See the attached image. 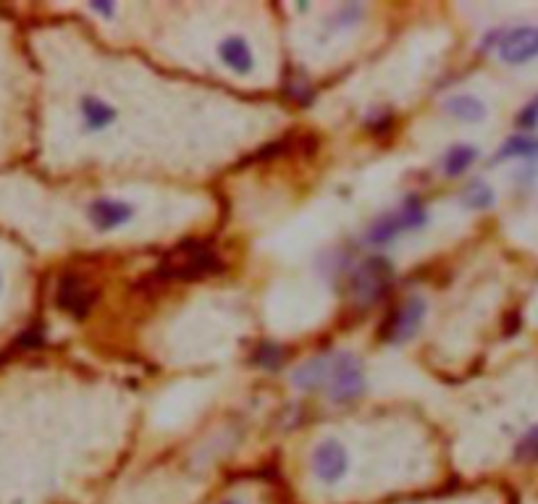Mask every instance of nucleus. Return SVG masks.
I'll return each mask as SVG.
<instances>
[{"instance_id": "10", "label": "nucleus", "mask_w": 538, "mask_h": 504, "mask_svg": "<svg viewBox=\"0 0 538 504\" xmlns=\"http://www.w3.org/2000/svg\"><path fill=\"white\" fill-rule=\"evenodd\" d=\"M218 58L224 61L226 69H231L239 77L250 74L252 66H255V56H252L250 45H247L245 37H226L221 45H218Z\"/></svg>"}, {"instance_id": "6", "label": "nucleus", "mask_w": 538, "mask_h": 504, "mask_svg": "<svg viewBox=\"0 0 538 504\" xmlns=\"http://www.w3.org/2000/svg\"><path fill=\"white\" fill-rule=\"evenodd\" d=\"M58 308L66 310L74 318H84L90 313L95 300H98V289L92 287L90 281L84 276H77V273H69L63 276L61 284H58Z\"/></svg>"}, {"instance_id": "18", "label": "nucleus", "mask_w": 538, "mask_h": 504, "mask_svg": "<svg viewBox=\"0 0 538 504\" xmlns=\"http://www.w3.org/2000/svg\"><path fill=\"white\" fill-rule=\"evenodd\" d=\"M255 360H258V365H263V368H279L281 350L276 344H263L258 355H255Z\"/></svg>"}, {"instance_id": "9", "label": "nucleus", "mask_w": 538, "mask_h": 504, "mask_svg": "<svg viewBox=\"0 0 538 504\" xmlns=\"http://www.w3.org/2000/svg\"><path fill=\"white\" fill-rule=\"evenodd\" d=\"M92 226L98 231H113L126 226L134 218V205L124 203V200H108V197H100L87 210Z\"/></svg>"}, {"instance_id": "3", "label": "nucleus", "mask_w": 538, "mask_h": 504, "mask_svg": "<svg viewBox=\"0 0 538 504\" xmlns=\"http://www.w3.org/2000/svg\"><path fill=\"white\" fill-rule=\"evenodd\" d=\"M426 221L428 213L426 208H423V203H420L418 197H407L402 208L392 210V213H384V216H378L376 221H373L371 229H368V242L384 247L389 245V242H394L402 231L423 229Z\"/></svg>"}, {"instance_id": "5", "label": "nucleus", "mask_w": 538, "mask_h": 504, "mask_svg": "<svg viewBox=\"0 0 538 504\" xmlns=\"http://www.w3.org/2000/svg\"><path fill=\"white\" fill-rule=\"evenodd\" d=\"M423 318H426V300L413 294L407 297L397 310L389 313L386 323L381 326V339L384 342H407L410 336L418 334V329L423 326Z\"/></svg>"}, {"instance_id": "14", "label": "nucleus", "mask_w": 538, "mask_h": 504, "mask_svg": "<svg viewBox=\"0 0 538 504\" xmlns=\"http://www.w3.org/2000/svg\"><path fill=\"white\" fill-rule=\"evenodd\" d=\"M507 158H538L536 134H515V137H510V140L504 142L494 161H507Z\"/></svg>"}, {"instance_id": "7", "label": "nucleus", "mask_w": 538, "mask_h": 504, "mask_svg": "<svg viewBox=\"0 0 538 504\" xmlns=\"http://www.w3.org/2000/svg\"><path fill=\"white\" fill-rule=\"evenodd\" d=\"M347 470H350V455H347V449L339 441L329 439L321 441L313 452V473L318 476V481L334 483L342 481L347 476Z\"/></svg>"}, {"instance_id": "17", "label": "nucleus", "mask_w": 538, "mask_h": 504, "mask_svg": "<svg viewBox=\"0 0 538 504\" xmlns=\"http://www.w3.org/2000/svg\"><path fill=\"white\" fill-rule=\"evenodd\" d=\"M515 460L520 465H536L538 462V426L528 428L515 444Z\"/></svg>"}, {"instance_id": "16", "label": "nucleus", "mask_w": 538, "mask_h": 504, "mask_svg": "<svg viewBox=\"0 0 538 504\" xmlns=\"http://www.w3.org/2000/svg\"><path fill=\"white\" fill-rule=\"evenodd\" d=\"M460 203L465 205V208H473V210L491 208V205H494V189L483 182V179H476V182H470L468 187L462 189Z\"/></svg>"}, {"instance_id": "4", "label": "nucleus", "mask_w": 538, "mask_h": 504, "mask_svg": "<svg viewBox=\"0 0 538 504\" xmlns=\"http://www.w3.org/2000/svg\"><path fill=\"white\" fill-rule=\"evenodd\" d=\"M392 263L381 255L376 258H368L363 266L352 273V292H355L357 302L360 305H371L376 302L381 294L389 289V281H392Z\"/></svg>"}, {"instance_id": "2", "label": "nucleus", "mask_w": 538, "mask_h": 504, "mask_svg": "<svg viewBox=\"0 0 538 504\" xmlns=\"http://www.w3.org/2000/svg\"><path fill=\"white\" fill-rule=\"evenodd\" d=\"M221 271V260L210 247L205 245H184L179 250L168 252L158 273L163 279H205L210 273Z\"/></svg>"}, {"instance_id": "13", "label": "nucleus", "mask_w": 538, "mask_h": 504, "mask_svg": "<svg viewBox=\"0 0 538 504\" xmlns=\"http://www.w3.org/2000/svg\"><path fill=\"white\" fill-rule=\"evenodd\" d=\"M449 116H455L460 121H468V124H478V121L486 119V105L476 98V95H452V98L444 103Z\"/></svg>"}, {"instance_id": "8", "label": "nucleus", "mask_w": 538, "mask_h": 504, "mask_svg": "<svg viewBox=\"0 0 538 504\" xmlns=\"http://www.w3.org/2000/svg\"><path fill=\"white\" fill-rule=\"evenodd\" d=\"M499 58L510 66H520L538 58V27L510 29L499 40Z\"/></svg>"}, {"instance_id": "22", "label": "nucleus", "mask_w": 538, "mask_h": 504, "mask_svg": "<svg viewBox=\"0 0 538 504\" xmlns=\"http://www.w3.org/2000/svg\"><path fill=\"white\" fill-rule=\"evenodd\" d=\"M0 284H3V279H0Z\"/></svg>"}, {"instance_id": "1", "label": "nucleus", "mask_w": 538, "mask_h": 504, "mask_svg": "<svg viewBox=\"0 0 538 504\" xmlns=\"http://www.w3.org/2000/svg\"><path fill=\"white\" fill-rule=\"evenodd\" d=\"M326 394L331 402L344 405V402H355L357 397H363L365 392V371L363 363L350 352H336V355L326 357Z\"/></svg>"}, {"instance_id": "11", "label": "nucleus", "mask_w": 538, "mask_h": 504, "mask_svg": "<svg viewBox=\"0 0 538 504\" xmlns=\"http://www.w3.org/2000/svg\"><path fill=\"white\" fill-rule=\"evenodd\" d=\"M116 116H119V113H116V108L105 103V100L92 98V95L82 98V119H84V126H87L90 132L108 129V126L116 121Z\"/></svg>"}, {"instance_id": "19", "label": "nucleus", "mask_w": 538, "mask_h": 504, "mask_svg": "<svg viewBox=\"0 0 538 504\" xmlns=\"http://www.w3.org/2000/svg\"><path fill=\"white\" fill-rule=\"evenodd\" d=\"M518 126L520 129H528V132L538 126V95L518 113Z\"/></svg>"}, {"instance_id": "20", "label": "nucleus", "mask_w": 538, "mask_h": 504, "mask_svg": "<svg viewBox=\"0 0 538 504\" xmlns=\"http://www.w3.org/2000/svg\"><path fill=\"white\" fill-rule=\"evenodd\" d=\"M92 11L100 16H113L116 6H113V3H92Z\"/></svg>"}, {"instance_id": "15", "label": "nucleus", "mask_w": 538, "mask_h": 504, "mask_svg": "<svg viewBox=\"0 0 538 504\" xmlns=\"http://www.w3.org/2000/svg\"><path fill=\"white\" fill-rule=\"evenodd\" d=\"M478 147L476 145H455L449 147L447 155H444V171L447 176H460L465 174L473 163L478 161Z\"/></svg>"}, {"instance_id": "21", "label": "nucleus", "mask_w": 538, "mask_h": 504, "mask_svg": "<svg viewBox=\"0 0 538 504\" xmlns=\"http://www.w3.org/2000/svg\"><path fill=\"white\" fill-rule=\"evenodd\" d=\"M221 504H245V502H242V499H224Z\"/></svg>"}, {"instance_id": "12", "label": "nucleus", "mask_w": 538, "mask_h": 504, "mask_svg": "<svg viewBox=\"0 0 538 504\" xmlns=\"http://www.w3.org/2000/svg\"><path fill=\"white\" fill-rule=\"evenodd\" d=\"M326 357H313L308 363H302L297 371H294L292 381L297 389H305V392H318L326 384Z\"/></svg>"}]
</instances>
